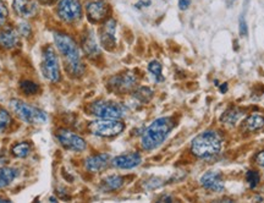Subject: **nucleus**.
<instances>
[{"mask_svg":"<svg viewBox=\"0 0 264 203\" xmlns=\"http://www.w3.org/2000/svg\"><path fill=\"white\" fill-rule=\"evenodd\" d=\"M54 43L64 59L67 74L72 77H81L86 71V66L82 61L81 52L75 39L65 32L57 31L54 32Z\"/></svg>","mask_w":264,"mask_h":203,"instance_id":"obj_1","label":"nucleus"},{"mask_svg":"<svg viewBox=\"0 0 264 203\" xmlns=\"http://www.w3.org/2000/svg\"><path fill=\"white\" fill-rule=\"evenodd\" d=\"M174 121L172 117H159L154 120L143 131L141 139V146L145 151H153L158 148L167 140L172 130L174 129Z\"/></svg>","mask_w":264,"mask_h":203,"instance_id":"obj_2","label":"nucleus"},{"mask_svg":"<svg viewBox=\"0 0 264 203\" xmlns=\"http://www.w3.org/2000/svg\"><path fill=\"white\" fill-rule=\"evenodd\" d=\"M221 149V139L214 131H205L197 135L191 142V152L197 158H210Z\"/></svg>","mask_w":264,"mask_h":203,"instance_id":"obj_3","label":"nucleus"},{"mask_svg":"<svg viewBox=\"0 0 264 203\" xmlns=\"http://www.w3.org/2000/svg\"><path fill=\"white\" fill-rule=\"evenodd\" d=\"M10 108L16 114V116L26 124L42 125L47 121V114L43 110L21 101V99H11Z\"/></svg>","mask_w":264,"mask_h":203,"instance_id":"obj_4","label":"nucleus"},{"mask_svg":"<svg viewBox=\"0 0 264 203\" xmlns=\"http://www.w3.org/2000/svg\"><path fill=\"white\" fill-rule=\"evenodd\" d=\"M88 112L98 119H121L126 115L127 108L121 103L99 99L89 104Z\"/></svg>","mask_w":264,"mask_h":203,"instance_id":"obj_5","label":"nucleus"},{"mask_svg":"<svg viewBox=\"0 0 264 203\" xmlns=\"http://www.w3.org/2000/svg\"><path fill=\"white\" fill-rule=\"evenodd\" d=\"M41 69L44 79L52 82V84H57L61 79L59 57H58V53L53 46H47L43 48Z\"/></svg>","mask_w":264,"mask_h":203,"instance_id":"obj_6","label":"nucleus"},{"mask_svg":"<svg viewBox=\"0 0 264 203\" xmlns=\"http://www.w3.org/2000/svg\"><path fill=\"white\" fill-rule=\"evenodd\" d=\"M124 130L125 124L119 119H98L88 124V131L99 137H115Z\"/></svg>","mask_w":264,"mask_h":203,"instance_id":"obj_7","label":"nucleus"},{"mask_svg":"<svg viewBox=\"0 0 264 203\" xmlns=\"http://www.w3.org/2000/svg\"><path fill=\"white\" fill-rule=\"evenodd\" d=\"M84 15V9L80 0H60L57 4V16L65 24H75Z\"/></svg>","mask_w":264,"mask_h":203,"instance_id":"obj_8","label":"nucleus"},{"mask_svg":"<svg viewBox=\"0 0 264 203\" xmlns=\"http://www.w3.org/2000/svg\"><path fill=\"white\" fill-rule=\"evenodd\" d=\"M57 139L59 144L64 148L74 152H82L86 149L87 142L84 137L77 135L76 132L71 131L69 129H59L57 132Z\"/></svg>","mask_w":264,"mask_h":203,"instance_id":"obj_9","label":"nucleus"},{"mask_svg":"<svg viewBox=\"0 0 264 203\" xmlns=\"http://www.w3.org/2000/svg\"><path fill=\"white\" fill-rule=\"evenodd\" d=\"M136 85H137V77L131 71L122 72V74L115 75L108 82V86L115 93L124 94L127 92H131L135 89Z\"/></svg>","mask_w":264,"mask_h":203,"instance_id":"obj_10","label":"nucleus"},{"mask_svg":"<svg viewBox=\"0 0 264 203\" xmlns=\"http://www.w3.org/2000/svg\"><path fill=\"white\" fill-rule=\"evenodd\" d=\"M110 6L107 0H87L86 14L92 24H99L105 21L109 16Z\"/></svg>","mask_w":264,"mask_h":203,"instance_id":"obj_11","label":"nucleus"},{"mask_svg":"<svg viewBox=\"0 0 264 203\" xmlns=\"http://www.w3.org/2000/svg\"><path fill=\"white\" fill-rule=\"evenodd\" d=\"M115 31H117V21L114 19L105 20L99 32V41L100 46L107 51H113L117 47Z\"/></svg>","mask_w":264,"mask_h":203,"instance_id":"obj_12","label":"nucleus"},{"mask_svg":"<svg viewBox=\"0 0 264 203\" xmlns=\"http://www.w3.org/2000/svg\"><path fill=\"white\" fill-rule=\"evenodd\" d=\"M12 9L22 19H31L38 14V2L34 0H14Z\"/></svg>","mask_w":264,"mask_h":203,"instance_id":"obj_13","label":"nucleus"},{"mask_svg":"<svg viewBox=\"0 0 264 203\" xmlns=\"http://www.w3.org/2000/svg\"><path fill=\"white\" fill-rule=\"evenodd\" d=\"M20 34L17 29L4 25L0 26V48L2 49H12L19 44Z\"/></svg>","mask_w":264,"mask_h":203,"instance_id":"obj_14","label":"nucleus"},{"mask_svg":"<svg viewBox=\"0 0 264 203\" xmlns=\"http://www.w3.org/2000/svg\"><path fill=\"white\" fill-rule=\"evenodd\" d=\"M142 162V157L141 154H138L137 152L129 153V154H122V155H117L114 159L112 160L113 167L117 168V169H133V168L138 167Z\"/></svg>","mask_w":264,"mask_h":203,"instance_id":"obj_15","label":"nucleus"},{"mask_svg":"<svg viewBox=\"0 0 264 203\" xmlns=\"http://www.w3.org/2000/svg\"><path fill=\"white\" fill-rule=\"evenodd\" d=\"M201 185L213 192L224 191V180L219 172H208L201 177Z\"/></svg>","mask_w":264,"mask_h":203,"instance_id":"obj_16","label":"nucleus"},{"mask_svg":"<svg viewBox=\"0 0 264 203\" xmlns=\"http://www.w3.org/2000/svg\"><path fill=\"white\" fill-rule=\"evenodd\" d=\"M110 157L107 153H99V154H94L88 157L86 160H85V168L87 169V172L93 173H100L108 167L109 164Z\"/></svg>","mask_w":264,"mask_h":203,"instance_id":"obj_17","label":"nucleus"},{"mask_svg":"<svg viewBox=\"0 0 264 203\" xmlns=\"http://www.w3.org/2000/svg\"><path fill=\"white\" fill-rule=\"evenodd\" d=\"M81 46L85 54H86L88 58H90V59H95V58H98L100 55V48L99 46H98L97 41H95L94 33H93V31H90V29L85 32V34L82 36Z\"/></svg>","mask_w":264,"mask_h":203,"instance_id":"obj_18","label":"nucleus"},{"mask_svg":"<svg viewBox=\"0 0 264 203\" xmlns=\"http://www.w3.org/2000/svg\"><path fill=\"white\" fill-rule=\"evenodd\" d=\"M124 177L120 175H110L102 181V189L105 191H117L124 186Z\"/></svg>","mask_w":264,"mask_h":203,"instance_id":"obj_19","label":"nucleus"},{"mask_svg":"<svg viewBox=\"0 0 264 203\" xmlns=\"http://www.w3.org/2000/svg\"><path fill=\"white\" fill-rule=\"evenodd\" d=\"M17 170L15 168L2 167L0 168V189L9 186L17 176Z\"/></svg>","mask_w":264,"mask_h":203,"instance_id":"obj_20","label":"nucleus"},{"mask_svg":"<svg viewBox=\"0 0 264 203\" xmlns=\"http://www.w3.org/2000/svg\"><path fill=\"white\" fill-rule=\"evenodd\" d=\"M264 126V116L260 114H252L245 120V129L247 131H257Z\"/></svg>","mask_w":264,"mask_h":203,"instance_id":"obj_21","label":"nucleus"},{"mask_svg":"<svg viewBox=\"0 0 264 203\" xmlns=\"http://www.w3.org/2000/svg\"><path fill=\"white\" fill-rule=\"evenodd\" d=\"M241 116H242V110H240L238 108H230L221 115L220 120L224 124L235 125L240 120Z\"/></svg>","mask_w":264,"mask_h":203,"instance_id":"obj_22","label":"nucleus"},{"mask_svg":"<svg viewBox=\"0 0 264 203\" xmlns=\"http://www.w3.org/2000/svg\"><path fill=\"white\" fill-rule=\"evenodd\" d=\"M32 151V147L29 142H20L16 144L11 148V153L16 158H26L29 157V153Z\"/></svg>","mask_w":264,"mask_h":203,"instance_id":"obj_23","label":"nucleus"},{"mask_svg":"<svg viewBox=\"0 0 264 203\" xmlns=\"http://www.w3.org/2000/svg\"><path fill=\"white\" fill-rule=\"evenodd\" d=\"M20 89L26 96H34V94L38 93L39 85L31 81V80H24V81L20 82Z\"/></svg>","mask_w":264,"mask_h":203,"instance_id":"obj_24","label":"nucleus"},{"mask_svg":"<svg viewBox=\"0 0 264 203\" xmlns=\"http://www.w3.org/2000/svg\"><path fill=\"white\" fill-rule=\"evenodd\" d=\"M153 91L149 87H138L135 92H133V98L137 99L141 103H148L152 99Z\"/></svg>","mask_w":264,"mask_h":203,"instance_id":"obj_25","label":"nucleus"},{"mask_svg":"<svg viewBox=\"0 0 264 203\" xmlns=\"http://www.w3.org/2000/svg\"><path fill=\"white\" fill-rule=\"evenodd\" d=\"M148 71L154 76L157 82H162L164 80V77H163V66L157 60H153V61H150L148 64Z\"/></svg>","mask_w":264,"mask_h":203,"instance_id":"obj_26","label":"nucleus"},{"mask_svg":"<svg viewBox=\"0 0 264 203\" xmlns=\"http://www.w3.org/2000/svg\"><path fill=\"white\" fill-rule=\"evenodd\" d=\"M246 181H247L248 186H250L251 189H256L261 181L260 174H258L257 172H255V170H248V172L246 173Z\"/></svg>","mask_w":264,"mask_h":203,"instance_id":"obj_27","label":"nucleus"},{"mask_svg":"<svg viewBox=\"0 0 264 203\" xmlns=\"http://www.w3.org/2000/svg\"><path fill=\"white\" fill-rule=\"evenodd\" d=\"M11 115L5 109H0V132H4L11 125Z\"/></svg>","mask_w":264,"mask_h":203,"instance_id":"obj_28","label":"nucleus"},{"mask_svg":"<svg viewBox=\"0 0 264 203\" xmlns=\"http://www.w3.org/2000/svg\"><path fill=\"white\" fill-rule=\"evenodd\" d=\"M17 32H19L20 36L22 37H29L32 34V27L29 22H20L19 26H17Z\"/></svg>","mask_w":264,"mask_h":203,"instance_id":"obj_29","label":"nucleus"},{"mask_svg":"<svg viewBox=\"0 0 264 203\" xmlns=\"http://www.w3.org/2000/svg\"><path fill=\"white\" fill-rule=\"evenodd\" d=\"M9 17V10H7L6 4L2 0H0V24H4Z\"/></svg>","mask_w":264,"mask_h":203,"instance_id":"obj_30","label":"nucleus"},{"mask_svg":"<svg viewBox=\"0 0 264 203\" xmlns=\"http://www.w3.org/2000/svg\"><path fill=\"white\" fill-rule=\"evenodd\" d=\"M248 33V29H247V24H246L245 19L243 17H241L240 19V34L242 37H246Z\"/></svg>","mask_w":264,"mask_h":203,"instance_id":"obj_31","label":"nucleus"},{"mask_svg":"<svg viewBox=\"0 0 264 203\" xmlns=\"http://www.w3.org/2000/svg\"><path fill=\"white\" fill-rule=\"evenodd\" d=\"M192 0H178V9L180 10H186L188 9V6L191 5Z\"/></svg>","mask_w":264,"mask_h":203,"instance_id":"obj_32","label":"nucleus"},{"mask_svg":"<svg viewBox=\"0 0 264 203\" xmlns=\"http://www.w3.org/2000/svg\"><path fill=\"white\" fill-rule=\"evenodd\" d=\"M256 163H257L260 167L264 168V151L258 153L257 157H256Z\"/></svg>","mask_w":264,"mask_h":203,"instance_id":"obj_33","label":"nucleus"},{"mask_svg":"<svg viewBox=\"0 0 264 203\" xmlns=\"http://www.w3.org/2000/svg\"><path fill=\"white\" fill-rule=\"evenodd\" d=\"M60 0H38L39 4L42 5H47V6H53V5L58 4Z\"/></svg>","mask_w":264,"mask_h":203,"instance_id":"obj_34","label":"nucleus"},{"mask_svg":"<svg viewBox=\"0 0 264 203\" xmlns=\"http://www.w3.org/2000/svg\"><path fill=\"white\" fill-rule=\"evenodd\" d=\"M148 5H150L149 0H147V1L137 2V4H136V6H137V7H146V6H148Z\"/></svg>","mask_w":264,"mask_h":203,"instance_id":"obj_35","label":"nucleus"},{"mask_svg":"<svg viewBox=\"0 0 264 203\" xmlns=\"http://www.w3.org/2000/svg\"><path fill=\"white\" fill-rule=\"evenodd\" d=\"M228 91V84H223V86L220 87V92L221 93H225Z\"/></svg>","mask_w":264,"mask_h":203,"instance_id":"obj_36","label":"nucleus"},{"mask_svg":"<svg viewBox=\"0 0 264 203\" xmlns=\"http://www.w3.org/2000/svg\"><path fill=\"white\" fill-rule=\"evenodd\" d=\"M159 201H169V202H172L173 201V199L170 196H163L162 199L159 200Z\"/></svg>","mask_w":264,"mask_h":203,"instance_id":"obj_37","label":"nucleus"},{"mask_svg":"<svg viewBox=\"0 0 264 203\" xmlns=\"http://www.w3.org/2000/svg\"><path fill=\"white\" fill-rule=\"evenodd\" d=\"M49 201H50V202H57L58 200L55 199V197H50V199H49Z\"/></svg>","mask_w":264,"mask_h":203,"instance_id":"obj_38","label":"nucleus"},{"mask_svg":"<svg viewBox=\"0 0 264 203\" xmlns=\"http://www.w3.org/2000/svg\"><path fill=\"white\" fill-rule=\"evenodd\" d=\"M0 202H10L9 200H6V199H1V197H0Z\"/></svg>","mask_w":264,"mask_h":203,"instance_id":"obj_39","label":"nucleus"}]
</instances>
